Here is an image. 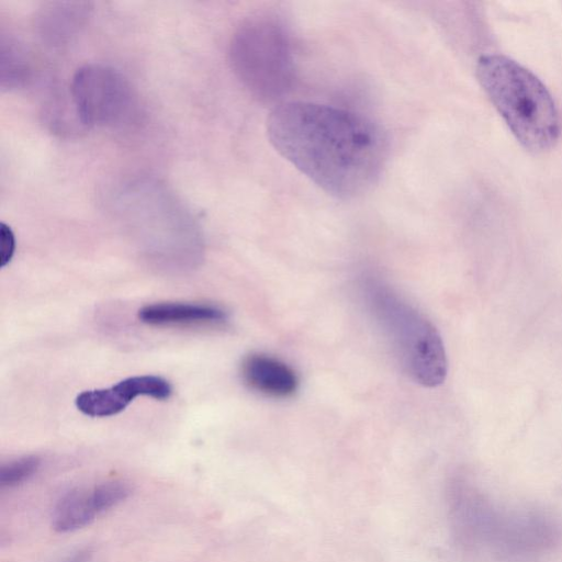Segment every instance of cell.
Here are the masks:
<instances>
[{
  "instance_id": "obj_1",
  "label": "cell",
  "mask_w": 562,
  "mask_h": 562,
  "mask_svg": "<svg viewBox=\"0 0 562 562\" xmlns=\"http://www.w3.org/2000/svg\"><path fill=\"white\" fill-rule=\"evenodd\" d=\"M267 133L276 150L330 195L349 200L368 192L389 157L382 127L360 113L306 101L274 108Z\"/></svg>"
},
{
  "instance_id": "obj_2",
  "label": "cell",
  "mask_w": 562,
  "mask_h": 562,
  "mask_svg": "<svg viewBox=\"0 0 562 562\" xmlns=\"http://www.w3.org/2000/svg\"><path fill=\"white\" fill-rule=\"evenodd\" d=\"M477 79L518 142L542 153L558 142L560 117L555 103L540 79L503 55L482 56Z\"/></svg>"
},
{
  "instance_id": "obj_3",
  "label": "cell",
  "mask_w": 562,
  "mask_h": 562,
  "mask_svg": "<svg viewBox=\"0 0 562 562\" xmlns=\"http://www.w3.org/2000/svg\"><path fill=\"white\" fill-rule=\"evenodd\" d=\"M363 290L404 371L423 386L440 385L448 373V360L432 323L379 280L368 279Z\"/></svg>"
},
{
  "instance_id": "obj_4",
  "label": "cell",
  "mask_w": 562,
  "mask_h": 562,
  "mask_svg": "<svg viewBox=\"0 0 562 562\" xmlns=\"http://www.w3.org/2000/svg\"><path fill=\"white\" fill-rule=\"evenodd\" d=\"M229 63L243 86L262 102H276L292 88L294 58L289 33L276 18L257 15L241 23L229 44Z\"/></svg>"
},
{
  "instance_id": "obj_5",
  "label": "cell",
  "mask_w": 562,
  "mask_h": 562,
  "mask_svg": "<svg viewBox=\"0 0 562 562\" xmlns=\"http://www.w3.org/2000/svg\"><path fill=\"white\" fill-rule=\"evenodd\" d=\"M114 215L146 243L175 245L198 238V226L183 201L162 181L142 177L124 182L111 199Z\"/></svg>"
},
{
  "instance_id": "obj_6",
  "label": "cell",
  "mask_w": 562,
  "mask_h": 562,
  "mask_svg": "<svg viewBox=\"0 0 562 562\" xmlns=\"http://www.w3.org/2000/svg\"><path fill=\"white\" fill-rule=\"evenodd\" d=\"M70 98L76 120L86 127H114L130 120L135 95L128 80L116 69L87 64L74 75Z\"/></svg>"
},
{
  "instance_id": "obj_7",
  "label": "cell",
  "mask_w": 562,
  "mask_h": 562,
  "mask_svg": "<svg viewBox=\"0 0 562 562\" xmlns=\"http://www.w3.org/2000/svg\"><path fill=\"white\" fill-rule=\"evenodd\" d=\"M91 14L88 2L57 1L45 4L35 18V29L48 46L67 45L85 27Z\"/></svg>"
},
{
  "instance_id": "obj_8",
  "label": "cell",
  "mask_w": 562,
  "mask_h": 562,
  "mask_svg": "<svg viewBox=\"0 0 562 562\" xmlns=\"http://www.w3.org/2000/svg\"><path fill=\"white\" fill-rule=\"evenodd\" d=\"M246 384L270 397L286 398L299 387L295 371L282 360L265 353H251L241 363Z\"/></svg>"
},
{
  "instance_id": "obj_9",
  "label": "cell",
  "mask_w": 562,
  "mask_h": 562,
  "mask_svg": "<svg viewBox=\"0 0 562 562\" xmlns=\"http://www.w3.org/2000/svg\"><path fill=\"white\" fill-rule=\"evenodd\" d=\"M138 318L148 325L212 324L227 318L224 310L205 304L156 303L142 307Z\"/></svg>"
},
{
  "instance_id": "obj_10",
  "label": "cell",
  "mask_w": 562,
  "mask_h": 562,
  "mask_svg": "<svg viewBox=\"0 0 562 562\" xmlns=\"http://www.w3.org/2000/svg\"><path fill=\"white\" fill-rule=\"evenodd\" d=\"M98 515L90 492L71 490L57 502L53 512L52 526L57 532H69L89 525Z\"/></svg>"
},
{
  "instance_id": "obj_11",
  "label": "cell",
  "mask_w": 562,
  "mask_h": 562,
  "mask_svg": "<svg viewBox=\"0 0 562 562\" xmlns=\"http://www.w3.org/2000/svg\"><path fill=\"white\" fill-rule=\"evenodd\" d=\"M32 64L27 50L18 40L1 36L0 42V86L13 90L23 88L31 81Z\"/></svg>"
},
{
  "instance_id": "obj_12",
  "label": "cell",
  "mask_w": 562,
  "mask_h": 562,
  "mask_svg": "<svg viewBox=\"0 0 562 562\" xmlns=\"http://www.w3.org/2000/svg\"><path fill=\"white\" fill-rule=\"evenodd\" d=\"M132 400L119 386L83 391L76 397L77 408L90 417H109L121 413Z\"/></svg>"
},
{
  "instance_id": "obj_13",
  "label": "cell",
  "mask_w": 562,
  "mask_h": 562,
  "mask_svg": "<svg viewBox=\"0 0 562 562\" xmlns=\"http://www.w3.org/2000/svg\"><path fill=\"white\" fill-rule=\"evenodd\" d=\"M120 382L133 398L146 395L162 401L169 398L172 392L170 383L157 375L130 376Z\"/></svg>"
},
{
  "instance_id": "obj_14",
  "label": "cell",
  "mask_w": 562,
  "mask_h": 562,
  "mask_svg": "<svg viewBox=\"0 0 562 562\" xmlns=\"http://www.w3.org/2000/svg\"><path fill=\"white\" fill-rule=\"evenodd\" d=\"M131 487L122 481H111L97 485L90 492L92 505L98 514L112 508L131 495Z\"/></svg>"
},
{
  "instance_id": "obj_15",
  "label": "cell",
  "mask_w": 562,
  "mask_h": 562,
  "mask_svg": "<svg viewBox=\"0 0 562 562\" xmlns=\"http://www.w3.org/2000/svg\"><path fill=\"white\" fill-rule=\"evenodd\" d=\"M41 465L37 456H25L11 461L0 469V485L15 486L32 476Z\"/></svg>"
},
{
  "instance_id": "obj_16",
  "label": "cell",
  "mask_w": 562,
  "mask_h": 562,
  "mask_svg": "<svg viewBox=\"0 0 562 562\" xmlns=\"http://www.w3.org/2000/svg\"><path fill=\"white\" fill-rule=\"evenodd\" d=\"M0 262L1 267H4L8 262H10L15 249L14 234L10 226L4 223H1L0 225Z\"/></svg>"
},
{
  "instance_id": "obj_17",
  "label": "cell",
  "mask_w": 562,
  "mask_h": 562,
  "mask_svg": "<svg viewBox=\"0 0 562 562\" xmlns=\"http://www.w3.org/2000/svg\"><path fill=\"white\" fill-rule=\"evenodd\" d=\"M91 559V551L88 549L79 550L72 555L68 557L63 562H89Z\"/></svg>"
}]
</instances>
